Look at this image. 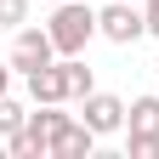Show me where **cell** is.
Masks as SVG:
<instances>
[{"mask_svg":"<svg viewBox=\"0 0 159 159\" xmlns=\"http://www.w3.org/2000/svg\"><path fill=\"white\" fill-rule=\"evenodd\" d=\"M29 23V0H0V29H23Z\"/></svg>","mask_w":159,"mask_h":159,"instance_id":"13","label":"cell"},{"mask_svg":"<svg viewBox=\"0 0 159 159\" xmlns=\"http://www.w3.org/2000/svg\"><path fill=\"white\" fill-rule=\"evenodd\" d=\"M46 6H63V0H46Z\"/></svg>","mask_w":159,"mask_h":159,"instance_id":"16","label":"cell"},{"mask_svg":"<svg viewBox=\"0 0 159 159\" xmlns=\"http://www.w3.org/2000/svg\"><path fill=\"white\" fill-rule=\"evenodd\" d=\"M97 34L114 40V46H131V40L148 34V11H136L131 0H108V6L97 11Z\"/></svg>","mask_w":159,"mask_h":159,"instance_id":"2","label":"cell"},{"mask_svg":"<svg viewBox=\"0 0 159 159\" xmlns=\"http://www.w3.org/2000/svg\"><path fill=\"white\" fill-rule=\"evenodd\" d=\"M6 148H11V159H40V153H51V142H46V131H34V125H23V131H11V136H6Z\"/></svg>","mask_w":159,"mask_h":159,"instance_id":"7","label":"cell"},{"mask_svg":"<svg viewBox=\"0 0 159 159\" xmlns=\"http://www.w3.org/2000/svg\"><path fill=\"white\" fill-rule=\"evenodd\" d=\"M91 148H97V131L85 125V119H74L63 136H51V159H85Z\"/></svg>","mask_w":159,"mask_h":159,"instance_id":"6","label":"cell"},{"mask_svg":"<svg viewBox=\"0 0 159 159\" xmlns=\"http://www.w3.org/2000/svg\"><path fill=\"white\" fill-rule=\"evenodd\" d=\"M148 34H159V6H148Z\"/></svg>","mask_w":159,"mask_h":159,"instance_id":"14","label":"cell"},{"mask_svg":"<svg viewBox=\"0 0 159 159\" xmlns=\"http://www.w3.org/2000/svg\"><path fill=\"white\" fill-rule=\"evenodd\" d=\"M29 125L46 131V142H51V136H63L74 125V114H63V102H40V114H29Z\"/></svg>","mask_w":159,"mask_h":159,"instance_id":"8","label":"cell"},{"mask_svg":"<svg viewBox=\"0 0 159 159\" xmlns=\"http://www.w3.org/2000/svg\"><path fill=\"white\" fill-rule=\"evenodd\" d=\"M131 131L159 136V97H136V102H131Z\"/></svg>","mask_w":159,"mask_h":159,"instance_id":"9","label":"cell"},{"mask_svg":"<svg viewBox=\"0 0 159 159\" xmlns=\"http://www.w3.org/2000/svg\"><path fill=\"white\" fill-rule=\"evenodd\" d=\"M6 85H11V68H6V63H0V97H6Z\"/></svg>","mask_w":159,"mask_h":159,"instance_id":"15","label":"cell"},{"mask_svg":"<svg viewBox=\"0 0 159 159\" xmlns=\"http://www.w3.org/2000/svg\"><path fill=\"white\" fill-rule=\"evenodd\" d=\"M51 40H57V51L63 57H80L85 51V40L97 34V11L85 6V0H63V6H51Z\"/></svg>","mask_w":159,"mask_h":159,"instance_id":"1","label":"cell"},{"mask_svg":"<svg viewBox=\"0 0 159 159\" xmlns=\"http://www.w3.org/2000/svg\"><path fill=\"white\" fill-rule=\"evenodd\" d=\"M29 125V114L11 102V97H0V136H11V131H23Z\"/></svg>","mask_w":159,"mask_h":159,"instance_id":"11","label":"cell"},{"mask_svg":"<svg viewBox=\"0 0 159 159\" xmlns=\"http://www.w3.org/2000/svg\"><path fill=\"white\" fill-rule=\"evenodd\" d=\"M148 6H159V0H148Z\"/></svg>","mask_w":159,"mask_h":159,"instance_id":"17","label":"cell"},{"mask_svg":"<svg viewBox=\"0 0 159 159\" xmlns=\"http://www.w3.org/2000/svg\"><path fill=\"white\" fill-rule=\"evenodd\" d=\"M23 80H29V97H34V102H68V74H63V63H46V68H34Z\"/></svg>","mask_w":159,"mask_h":159,"instance_id":"5","label":"cell"},{"mask_svg":"<svg viewBox=\"0 0 159 159\" xmlns=\"http://www.w3.org/2000/svg\"><path fill=\"white\" fill-rule=\"evenodd\" d=\"M125 102H119V97H108V91H91L85 97V114H80V119H85V125L97 131V136H108V131H119V125H125Z\"/></svg>","mask_w":159,"mask_h":159,"instance_id":"4","label":"cell"},{"mask_svg":"<svg viewBox=\"0 0 159 159\" xmlns=\"http://www.w3.org/2000/svg\"><path fill=\"white\" fill-rule=\"evenodd\" d=\"M63 74H68V97H80V102H85V97L97 91V80H91V68L80 63V57H63Z\"/></svg>","mask_w":159,"mask_h":159,"instance_id":"10","label":"cell"},{"mask_svg":"<svg viewBox=\"0 0 159 159\" xmlns=\"http://www.w3.org/2000/svg\"><path fill=\"white\" fill-rule=\"evenodd\" d=\"M46 63H57V40H51V29H17V46H11V68L34 74V68H46Z\"/></svg>","mask_w":159,"mask_h":159,"instance_id":"3","label":"cell"},{"mask_svg":"<svg viewBox=\"0 0 159 159\" xmlns=\"http://www.w3.org/2000/svg\"><path fill=\"white\" fill-rule=\"evenodd\" d=\"M125 153H131V159H159V136L131 131V136H125Z\"/></svg>","mask_w":159,"mask_h":159,"instance_id":"12","label":"cell"}]
</instances>
